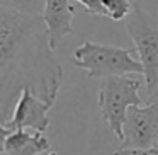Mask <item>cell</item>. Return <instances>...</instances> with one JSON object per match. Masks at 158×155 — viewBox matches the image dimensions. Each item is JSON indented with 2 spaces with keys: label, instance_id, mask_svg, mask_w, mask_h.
Listing matches in <instances>:
<instances>
[{
  "label": "cell",
  "instance_id": "cell-1",
  "mask_svg": "<svg viewBox=\"0 0 158 155\" xmlns=\"http://www.w3.org/2000/svg\"><path fill=\"white\" fill-rule=\"evenodd\" d=\"M63 67L55 58L43 15L0 5V119L9 121L15 96L29 89L55 106L63 85Z\"/></svg>",
  "mask_w": 158,
  "mask_h": 155
},
{
  "label": "cell",
  "instance_id": "cell-2",
  "mask_svg": "<svg viewBox=\"0 0 158 155\" xmlns=\"http://www.w3.org/2000/svg\"><path fill=\"white\" fill-rule=\"evenodd\" d=\"M134 48L100 45L85 41L73 51L75 67L85 70L89 79H109L126 77L129 73L143 75L144 68L138 58H134Z\"/></svg>",
  "mask_w": 158,
  "mask_h": 155
},
{
  "label": "cell",
  "instance_id": "cell-3",
  "mask_svg": "<svg viewBox=\"0 0 158 155\" xmlns=\"http://www.w3.org/2000/svg\"><path fill=\"white\" fill-rule=\"evenodd\" d=\"M141 82L129 77H109L100 80L99 84V109L104 121L110 128L117 140L124 138V123L127 111L133 106L144 104L143 97H139Z\"/></svg>",
  "mask_w": 158,
  "mask_h": 155
},
{
  "label": "cell",
  "instance_id": "cell-4",
  "mask_svg": "<svg viewBox=\"0 0 158 155\" xmlns=\"http://www.w3.org/2000/svg\"><path fill=\"white\" fill-rule=\"evenodd\" d=\"M124 24L134 43L138 60L144 68L146 92L151 94L158 87V14L146 12L141 5H134Z\"/></svg>",
  "mask_w": 158,
  "mask_h": 155
},
{
  "label": "cell",
  "instance_id": "cell-5",
  "mask_svg": "<svg viewBox=\"0 0 158 155\" xmlns=\"http://www.w3.org/2000/svg\"><path fill=\"white\" fill-rule=\"evenodd\" d=\"M158 145V104L144 102L127 111L121 148H151Z\"/></svg>",
  "mask_w": 158,
  "mask_h": 155
},
{
  "label": "cell",
  "instance_id": "cell-6",
  "mask_svg": "<svg viewBox=\"0 0 158 155\" xmlns=\"http://www.w3.org/2000/svg\"><path fill=\"white\" fill-rule=\"evenodd\" d=\"M51 106L41 101L38 96L32 94V90L26 89L17 97V102L14 107V114L9 121L2 123L4 130H36L46 133L49 128V116L48 111Z\"/></svg>",
  "mask_w": 158,
  "mask_h": 155
},
{
  "label": "cell",
  "instance_id": "cell-7",
  "mask_svg": "<svg viewBox=\"0 0 158 155\" xmlns=\"http://www.w3.org/2000/svg\"><path fill=\"white\" fill-rule=\"evenodd\" d=\"M73 15L75 9L72 0H44L43 19L53 50L73 32Z\"/></svg>",
  "mask_w": 158,
  "mask_h": 155
},
{
  "label": "cell",
  "instance_id": "cell-8",
  "mask_svg": "<svg viewBox=\"0 0 158 155\" xmlns=\"http://www.w3.org/2000/svg\"><path fill=\"white\" fill-rule=\"evenodd\" d=\"M4 155H39L51 148L44 133L36 130H4L2 128Z\"/></svg>",
  "mask_w": 158,
  "mask_h": 155
},
{
  "label": "cell",
  "instance_id": "cell-9",
  "mask_svg": "<svg viewBox=\"0 0 158 155\" xmlns=\"http://www.w3.org/2000/svg\"><path fill=\"white\" fill-rule=\"evenodd\" d=\"M102 5L106 17H109L114 22L126 21L134 9V5L129 0H102Z\"/></svg>",
  "mask_w": 158,
  "mask_h": 155
},
{
  "label": "cell",
  "instance_id": "cell-10",
  "mask_svg": "<svg viewBox=\"0 0 158 155\" xmlns=\"http://www.w3.org/2000/svg\"><path fill=\"white\" fill-rule=\"evenodd\" d=\"M0 5L29 15H43L44 11V0H0Z\"/></svg>",
  "mask_w": 158,
  "mask_h": 155
},
{
  "label": "cell",
  "instance_id": "cell-11",
  "mask_svg": "<svg viewBox=\"0 0 158 155\" xmlns=\"http://www.w3.org/2000/svg\"><path fill=\"white\" fill-rule=\"evenodd\" d=\"M77 4H80L83 7V12L92 15H104L106 17V12H104V5L102 0H73Z\"/></svg>",
  "mask_w": 158,
  "mask_h": 155
},
{
  "label": "cell",
  "instance_id": "cell-12",
  "mask_svg": "<svg viewBox=\"0 0 158 155\" xmlns=\"http://www.w3.org/2000/svg\"><path fill=\"white\" fill-rule=\"evenodd\" d=\"M110 155H158V145L151 148H117Z\"/></svg>",
  "mask_w": 158,
  "mask_h": 155
},
{
  "label": "cell",
  "instance_id": "cell-13",
  "mask_svg": "<svg viewBox=\"0 0 158 155\" xmlns=\"http://www.w3.org/2000/svg\"><path fill=\"white\" fill-rule=\"evenodd\" d=\"M148 102H155V104H158V87L153 90L151 94H148Z\"/></svg>",
  "mask_w": 158,
  "mask_h": 155
},
{
  "label": "cell",
  "instance_id": "cell-14",
  "mask_svg": "<svg viewBox=\"0 0 158 155\" xmlns=\"http://www.w3.org/2000/svg\"><path fill=\"white\" fill-rule=\"evenodd\" d=\"M48 155H58V153H56V152H49Z\"/></svg>",
  "mask_w": 158,
  "mask_h": 155
}]
</instances>
